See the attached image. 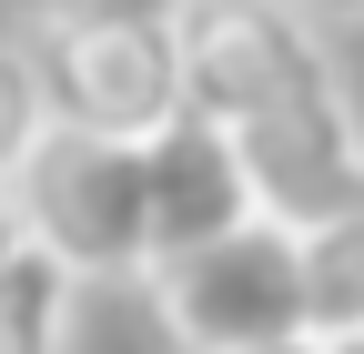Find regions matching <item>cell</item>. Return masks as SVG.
I'll return each instance as SVG.
<instances>
[{
	"label": "cell",
	"mask_w": 364,
	"mask_h": 354,
	"mask_svg": "<svg viewBox=\"0 0 364 354\" xmlns=\"http://www.w3.org/2000/svg\"><path fill=\"white\" fill-rule=\"evenodd\" d=\"M41 132H51L41 61H31V41H11V31H0V183H21V162L41 152Z\"/></svg>",
	"instance_id": "cell-8"
},
{
	"label": "cell",
	"mask_w": 364,
	"mask_h": 354,
	"mask_svg": "<svg viewBox=\"0 0 364 354\" xmlns=\"http://www.w3.org/2000/svg\"><path fill=\"white\" fill-rule=\"evenodd\" d=\"M304 304L314 334H364V193L304 233Z\"/></svg>",
	"instance_id": "cell-7"
},
{
	"label": "cell",
	"mask_w": 364,
	"mask_h": 354,
	"mask_svg": "<svg viewBox=\"0 0 364 354\" xmlns=\"http://www.w3.org/2000/svg\"><path fill=\"white\" fill-rule=\"evenodd\" d=\"M324 354H364V334H324Z\"/></svg>",
	"instance_id": "cell-13"
},
{
	"label": "cell",
	"mask_w": 364,
	"mask_h": 354,
	"mask_svg": "<svg viewBox=\"0 0 364 354\" xmlns=\"http://www.w3.org/2000/svg\"><path fill=\"white\" fill-rule=\"evenodd\" d=\"M31 243L61 253L81 284H142L162 263V162L152 142H102V132H41L21 162Z\"/></svg>",
	"instance_id": "cell-1"
},
{
	"label": "cell",
	"mask_w": 364,
	"mask_h": 354,
	"mask_svg": "<svg viewBox=\"0 0 364 354\" xmlns=\"http://www.w3.org/2000/svg\"><path fill=\"white\" fill-rule=\"evenodd\" d=\"M31 253V213H21V183H0V274Z\"/></svg>",
	"instance_id": "cell-10"
},
{
	"label": "cell",
	"mask_w": 364,
	"mask_h": 354,
	"mask_svg": "<svg viewBox=\"0 0 364 354\" xmlns=\"http://www.w3.org/2000/svg\"><path fill=\"white\" fill-rule=\"evenodd\" d=\"M152 11H182V0H21L31 31H91V21H152Z\"/></svg>",
	"instance_id": "cell-9"
},
{
	"label": "cell",
	"mask_w": 364,
	"mask_h": 354,
	"mask_svg": "<svg viewBox=\"0 0 364 354\" xmlns=\"http://www.w3.org/2000/svg\"><path fill=\"white\" fill-rule=\"evenodd\" d=\"M172 31H182V112L213 132H243L273 102L344 71L314 0H182Z\"/></svg>",
	"instance_id": "cell-3"
},
{
	"label": "cell",
	"mask_w": 364,
	"mask_h": 354,
	"mask_svg": "<svg viewBox=\"0 0 364 354\" xmlns=\"http://www.w3.org/2000/svg\"><path fill=\"white\" fill-rule=\"evenodd\" d=\"M71 324H81V274L31 243L0 274V354H71Z\"/></svg>",
	"instance_id": "cell-6"
},
{
	"label": "cell",
	"mask_w": 364,
	"mask_h": 354,
	"mask_svg": "<svg viewBox=\"0 0 364 354\" xmlns=\"http://www.w3.org/2000/svg\"><path fill=\"white\" fill-rule=\"evenodd\" d=\"M314 21H324V31H334V21H344V31H364V0H314Z\"/></svg>",
	"instance_id": "cell-11"
},
{
	"label": "cell",
	"mask_w": 364,
	"mask_h": 354,
	"mask_svg": "<svg viewBox=\"0 0 364 354\" xmlns=\"http://www.w3.org/2000/svg\"><path fill=\"white\" fill-rule=\"evenodd\" d=\"M152 304V334L172 354H253V344H284L314 334V304H304V233L284 223H233L193 253H172L142 274Z\"/></svg>",
	"instance_id": "cell-2"
},
{
	"label": "cell",
	"mask_w": 364,
	"mask_h": 354,
	"mask_svg": "<svg viewBox=\"0 0 364 354\" xmlns=\"http://www.w3.org/2000/svg\"><path fill=\"white\" fill-rule=\"evenodd\" d=\"M253 354H324V334H284V344H253Z\"/></svg>",
	"instance_id": "cell-12"
},
{
	"label": "cell",
	"mask_w": 364,
	"mask_h": 354,
	"mask_svg": "<svg viewBox=\"0 0 364 354\" xmlns=\"http://www.w3.org/2000/svg\"><path fill=\"white\" fill-rule=\"evenodd\" d=\"M41 102L61 132H102V142H152L182 122V31L172 11L152 21H91V31H31Z\"/></svg>",
	"instance_id": "cell-4"
},
{
	"label": "cell",
	"mask_w": 364,
	"mask_h": 354,
	"mask_svg": "<svg viewBox=\"0 0 364 354\" xmlns=\"http://www.w3.org/2000/svg\"><path fill=\"white\" fill-rule=\"evenodd\" d=\"M223 142H233L243 183H253V213L284 223V233L334 223V213L364 193V112H354V92H344V71H324L314 92L273 102L263 122L223 132Z\"/></svg>",
	"instance_id": "cell-5"
}]
</instances>
